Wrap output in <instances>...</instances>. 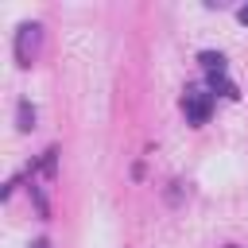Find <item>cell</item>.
Listing matches in <instances>:
<instances>
[{
    "label": "cell",
    "mask_w": 248,
    "mask_h": 248,
    "mask_svg": "<svg viewBox=\"0 0 248 248\" xmlns=\"http://www.w3.org/2000/svg\"><path fill=\"white\" fill-rule=\"evenodd\" d=\"M209 108H213V101H209V93H205V89L190 85V89L182 93V112H186V120H190V124H205V120H209Z\"/></svg>",
    "instance_id": "obj_1"
},
{
    "label": "cell",
    "mask_w": 248,
    "mask_h": 248,
    "mask_svg": "<svg viewBox=\"0 0 248 248\" xmlns=\"http://www.w3.org/2000/svg\"><path fill=\"white\" fill-rule=\"evenodd\" d=\"M39 35H43V27H39V23H23V27L16 31V58H19V66H31V62H35Z\"/></svg>",
    "instance_id": "obj_2"
},
{
    "label": "cell",
    "mask_w": 248,
    "mask_h": 248,
    "mask_svg": "<svg viewBox=\"0 0 248 248\" xmlns=\"http://www.w3.org/2000/svg\"><path fill=\"white\" fill-rule=\"evenodd\" d=\"M198 62H202L213 78H221V74H225V54H217V50H202V54H198Z\"/></svg>",
    "instance_id": "obj_3"
},
{
    "label": "cell",
    "mask_w": 248,
    "mask_h": 248,
    "mask_svg": "<svg viewBox=\"0 0 248 248\" xmlns=\"http://www.w3.org/2000/svg\"><path fill=\"white\" fill-rule=\"evenodd\" d=\"M16 116H19V132H31V128H35V108H31L27 101H19V112H16Z\"/></svg>",
    "instance_id": "obj_4"
},
{
    "label": "cell",
    "mask_w": 248,
    "mask_h": 248,
    "mask_svg": "<svg viewBox=\"0 0 248 248\" xmlns=\"http://www.w3.org/2000/svg\"><path fill=\"white\" fill-rule=\"evenodd\" d=\"M213 89H217V93H225V97H236V85H232L225 74H221V78H213Z\"/></svg>",
    "instance_id": "obj_5"
},
{
    "label": "cell",
    "mask_w": 248,
    "mask_h": 248,
    "mask_svg": "<svg viewBox=\"0 0 248 248\" xmlns=\"http://www.w3.org/2000/svg\"><path fill=\"white\" fill-rule=\"evenodd\" d=\"M236 19H240V23H248V4H244V8L236 12Z\"/></svg>",
    "instance_id": "obj_6"
},
{
    "label": "cell",
    "mask_w": 248,
    "mask_h": 248,
    "mask_svg": "<svg viewBox=\"0 0 248 248\" xmlns=\"http://www.w3.org/2000/svg\"><path fill=\"white\" fill-rule=\"evenodd\" d=\"M31 248H50V240H46V236H39V240H35Z\"/></svg>",
    "instance_id": "obj_7"
}]
</instances>
